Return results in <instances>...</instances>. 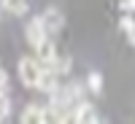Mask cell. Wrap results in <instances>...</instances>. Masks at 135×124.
I'll list each match as a JSON object with an SVG mask.
<instances>
[{
    "label": "cell",
    "instance_id": "277c9868",
    "mask_svg": "<svg viewBox=\"0 0 135 124\" xmlns=\"http://www.w3.org/2000/svg\"><path fill=\"white\" fill-rule=\"evenodd\" d=\"M25 35H27V41H30V46L35 49L38 43H43L46 38H51L46 30H43V22H41V16L38 19H30L27 22V30H25Z\"/></svg>",
    "mask_w": 135,
    "mask_h": 124
},
{
    "label": "cell",
    "instance_id": "4fadbf2b",
    "mask_svg": "<svg viewBox=\"0 0 135 124\" xmlns=\"http://www.w3.org/2000/svg\"><path fill=\"white\" fill-rule=\"evenodd\" d=\"M6 89H8V73L0 67V92H6Z\"/></svg>",
    "mask_w": 135,
    "mask_h": 124
},
{
    "label": "cell",
    "instance_id": "52a82bcc",
    "mask_svg": "<svg viewBox=\"0 0 135 124\" xmlns=\"http://www.w3.org/2000/svg\"><path fill=\"white\" fill-rule=\"evenodd\" d=\"M19 119L25 121V124H41V121H43V108H41V105H27V108L19 113Z\"/></svg>",
    "mask_w": 135,
    "mask_h": 124
},
{
    "label": "cell",
    "instance_id": "9c48e42d",
    "mask_svg": "<svg viewBox=\"0 0 135 124\" xmlns=\"http://www.w3.org/2000/svg\"><path fill=\"white\" fill-rule=\"evenodd\" d=\"M70 67H73L70 57H62V54H57V59L51 62V67H49V70H54V73L62 78V76H68V73H70Z\"/></svg>",
    "mask_w": 135,
    "mask_h": 124
},
{
    "label": "cell",
    "instance_id": "8fae6325",
    "mask_svg": "<svg viewBox=\"0 0 135 124\" xmlns=\"http://www.w3.org/2000/svg\"><path fill=\"white\" fill-rule=\"evenodd\" d=\"M8 116H11V100L6 92H0V121H6Z\"/></svg>",
    "mask_w": 135,
    "mask_h": 124
},
{
    "label": "cell",
    "instance_id": "7a4b0ae2",
    "mask_svg": "<svg viewBox=\"0 0 135 124\" xmlns=\"http://www.w3.org/2000/svg\"><path fill=\"white\" fill-rule=\"evenodd\" d=\"M41 22H43V30H46L49 35H57V32L65 27V16L60 14V8H46L41 14Z\"/></svg>",
    "mask_w": 135,
    "mask_h": 124
},
{
    "label": "cell",
    "instance_id": "8992f818",
    "mask_svg": "<svg viewBox=\"0 0 135 124\" xmlns=\"http://www.w3.org/2000/svg\"><path fill=\"white\" fill-rule=\"evenodd\" d=\"M0 3H3V8L8 11V14L22 16V14H27V11H30V3H32V0H0Z\"/></svg>",
    "mask_w": 135,
    "mask_h": 124
},
{
    "label": "cell",
    "instance_id": "3957f363",
    "mask_svg": "<svg viewBox=\"0 0 135 124\" xmlns=\"http://www.w3.org/2000/svg\"><path fill=\"white\" fill-rule=\"evenodd\" d=\"M70 121H76V124H97L100 121V113L89 103H78L73 108V113H70Z\"/></svg>",
    "mask_w": 135,
    "mask_h": 124
},
{
    "label": "cell",
    "instance_id": "30bf717a",
    "mask_svg": "<svg viewBox=\"0 0 135 124\" xmlns=\"http://www.w3.org/2000/svg\"><path fill=\"white\" fill-rule=\"evenodd\" d=\"M86 89H89V92H95V95L103 92V76H100L97 70L89 73V78H86Z\"/></svg>",
    "mask_w": 135,
    "mask_h": 124
},
{
    "label": "cell",
    "instance_id": "ba28073f",
    "mask_svg": "<svg viewBox=\"0 0 135 124\" xmlns=\"http://www.w3.org/2000/svg\"><path fill=\"white\" fill-rule=\"evenodd\" d=\"M119 27H122V32H124V38L130 41V46H135V16L132 14H124L119 19Z\"/></svg>",
    "mask_w": 135,
    "mask_h": 124
},
{
    "label": "cell",
    "instance_id": "7c38bea8",
    "mask_svg": "<svg viewBox=\"0 0 135 124\" xmlns=\"http://www.w3.org/2000/svg\"><path fill=\"white\" fill-rule=\"evenodd\" d=\"M122 11L124 14H135V0H122Z\"/></svg>",
    "mask_w": 135,
    "mask_h": 124
},
{
    "label": "cell",
    "instance_id": "5b68a950",
    "mask_svg": "<svg viewBox=\"0 0 135 124\" xmlns=\"http://www.w3.org/2000/svg\"><path fill=\"white\" fill-rule=\"evenodd\" d=\"M35 54H38V62H41L43 67H51V62L57 59V49H54L51 38H46L43 43H38V46H35Z\"/></svg>",
    "mask_w": 135,
    "mask_h": 124
},
{
    "label": "cell",
    "instance_id": "6da1fadb",
    "mask_svg": "<svg viewBox=\"0 0 135 124\" xmlns=\"http://www.w3.org/2000/svg\"><path fill=\"white\" fill-rule=\"evenodd\" d=\"M41 73H43V65L38 62V57H22V59H19V78H22V84H25V86L38 89Z\"/></svg>",
    "mask_w": 135,
    "mask_h": 124
}]
</instances>
